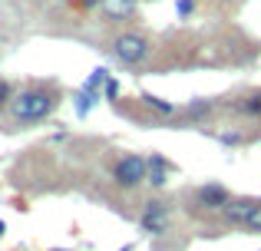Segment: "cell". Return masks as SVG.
Listing matches in <instances>:
<instances>
[{"label": "cell", "instance_id": "obj_1", "mask_svg": "<svg viewBox=\"0 0 261 251\" xmlns=\"http://www.w3.org/2000/svg\"><path fill=\"white\" fill-rule=\"evenodd\" d=\"M57 103H60L57 90H50V86H27V90H20L10 99V116L20 126H37L53 116Z\"/></svg>", "mask_w": 261, "mask_h": 251}, {"label": "cell", "instance_id": "obj_2", "mask_svg": "<svg viewBox=\"0 0 261 251\" xmlns=\"http://www.w3.org/2000/svg\"><path fill=\"white\" fill-rule=\"evenodd\" d=\"M149 50H152L149 37H146V33H136V30H126V33H119V37L113 40L116 60H119V63H126V66H139L142 60L149 57Z\"/></svg>", "mask_w": 261, "mask_h": 251}, {"label": "cell", "instance_id": "obj_3", "mask_svg": "<svg viewBox=\"0 0 261 251\" xmlns=\"http://www.w3.org/2000/svg\"><path fill=\"white\" fill-rule=\"evenodd\" d=\"M146 175H149V165H146V159L142 155H136V152H129V155H122L119 162L113 165V182L119 188H139L142 182H146Z\"/></svg>", "mask_w": 261, "mask_h": 251}, {"label": "cell", "instance_id": "obj_4", "mask_svg": "<svg viewBox=\"0 0 261 251\" xmlns=\"http://www.w3.org/2000/svg\"><path fill=\"white\" fill-rule=\"evenodd\" d=\"M139 228L146 235H152V238L166 235L169 232V205L166 202H159V199L146 202V208H142V215H139Z\"/></svg>", "mask_w": 261, "mask_h": 251}, {"label": "cell", "instance_id": "obj_5", "mask_svg": "<svg viewBox=\"0 0 261 251\" xmlns=\"http://www.w3.org/2000/svg\"><path fill=\"white\" fill-rule=\"evenodd\" d=\"M231 202L228 188L218 185V182H208V185L195 188V205L205 208V212H225V205Z\"/></svg>", "mask_w": 261, "mask_h": 251}, {"label": "cell", "instance_id": "obj_6", "mask_svg": "<svg viewBox=\"0 0 261 251\" xmlns=\"http://www.w3.org/2000/svg\"><path fill=\"white\" fill-rule=\"evenodd\" d=\"M261 205V199H231L228 205H225V212H222V221L228 228H245L248 225V218H251V212Z\"/></svg>", "mask_w": 261, "mask_h": 251}, {"label": "cell", "instance_id": "obj_7", "mask_svg": "<svg viewBox=\"0 0 261 251\" xmlns=\"http://www.w3.org/2000/svg\"><path fill=\"white\" fill-rule=\"evenodd\" d=\"M146 165H149V175H146V182L152 188H162L169 182V172H172V162L166 159V155H159V152H152L146 159Z\"/></svg>", "mask_w": 261, "mask_h": 251}, {"label": "cell", "instance_id": "obj_8", "mask_svg": "<svg viewBox=\"0 0 261 251\" xmlns=\"http://www.w3.org/2000/svg\"><path fill=\"white\" fill-rule=\"evenodd\" d=\"M99 10H102V17H106V20L122 23V20H129L136 13V0H102Z\"/></svg>", "mask_w": 261, "mask_h": 251}, {"label": "cell", "instance_id": "obj_9", "mask_svg": "<svg viewBox=\"0 0 261 251\" xmlns=\"http://www.w3.org/2000/svg\"><path fill=\"white\" fill-rule=\"evenodd\" d=\"M238 109H242L245 116H251V119H261V93H248V96L238 103Z\"/></svg>", "mask_w": 261, "mask_h": 251}, {"label": "cell", "instance_id": "obj_10", "mask_svg": "<svg viewBox=\"0 0 261 251\" xmlns=\"http://www.w3.org/2000/svg\"><path fill=\"white\" fill-rule=\"evenodd\" d=\"M99 103V93H93V90H80V96H76V116H86L93 106Z\"/></svg>", "mask_w": 261, "mask_h": 251}, {"label": "cell", "instance_id": "obj_11", "mask_svg": "<svg viewBox=\"0 0 261 251\" xmlns=\"http://www.w3.org/2000/svg\"><path fill=\"white\" fill-rule=\"evenodd\" d=\"M142 99H146V106H149V109L162 113V116H172V113H175V106H172V103H166L162 96H152V93H146Z\"/></svg>", "mask_w": 261, "mask_h": 251}, {"label": "cell", "instance_id": "obj_12", "mask_svg": "<svg viewBox=\"0 0 261 251\" xmlns=\"http://www.w3.org/2000/svg\"><path fill=\"white\" fill-rule=\"evenodd\" d=\"M245 232H248V235H261V205L251 212V218H248V225H245Z\"/></svg>", "mask_w": 261, "mask_h": 251}, {"label": "cell", "instance_id": "obj_13", "mask_svg": "<svg viewBox=\"0 0 261 251\" xmlns=\"http://www.w3.org/2000/svg\"><path fill=\"white\" fill-rule=\"evenodd\" d=\"M10 99H13V86H10V83H7V79H4V76H0V109H4V106H7V103H10Z\"/></svg>", "mask_w": 261, "mask_h": 251}, {"label": "cell", "instance_id": "obj_14", "mask_svg": "<svg viewBox=\"0 0 261 251\" xmlns=\"http://www.w3.org/2000/svg\"><path fill=\"white\" fill-rule=\"evenodd\" d=\"M192 7H195V0H178V4H175V13H178V17H189Z\"/></svg>", "mask_w": 261, "mask_h": 251}, {"label": "cell", "instance_id": "obj_15", "mask_svg": "<svg viewBox=\"0 0 261 251\" xmlns=\"http://www.w3.org/2000/svg\"><path fill=\"white\" fill-rule=\"evenodd\" d=\"M102 90H106V99H116V96H119V83H116V79H109Z\"/></svg>", "mask_w": 261, "mask_h": 251}, {"label": "cell", "instance_id": "obj_16", "mask_svg": "<svg viewBox=\"0 0 261 251\" xmlns=\"http://www.w3.org/2000/svg\"><path fill=\"white\" fill-rule=\"evenodd\" d=\"M208 109H212L208 103H192V106H189V113H192V116H202V113H208Z\"/></svg>", "mask_w": 261, "mask_h": 251}, {"label": "cell", "instance_id": "obj_17", "mask_svg": "<svg viewBox=\"0 0 261 251\" xmlns=\"http://www.w3.org/2000/svg\"><path fill=\"white\" fill-rule=\"evenodd\" d=\"M73 4H76L80 10H93V7H99L102 0H73Z\"/></svg>", "mask_w": 261, "mask_h": 251}, {"label": "cell", "instance_id": "obj_18", "mask_svg": "<svg viewBox=\"0 0 261 251\" xmlns=\"http://www.w3.org/2000/svg\"><path fill=\"white\" fill-rule=\"evenodd\" d=\"M119 251H133V245H126V248H119Z\"/></svg>", "mask_w": 261, "mask_h": 251}, {"label": "cell", "instance_id": "obj_19", "mask_svg": "<svg viewBox=\"0 0 261 251\" xmlns=\"http://www.w3.org/2000/svg\"><path fill=\"white\" fill-rule=\"evenodd\" d=\"M4 228H7V225H4V221H0V235H4Z\"/></svg>", "mask_w": 261, "mask_h": 251}]
</instances>
